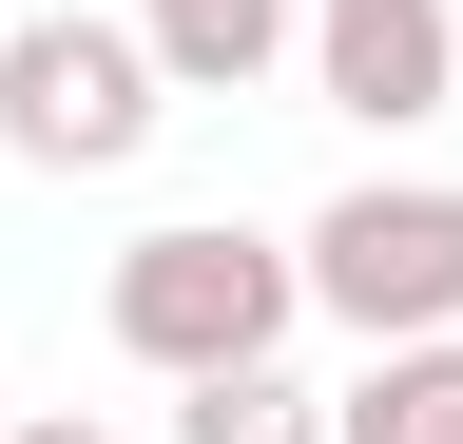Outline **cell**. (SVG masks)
Returning <instances> with one entry per match:
<instances>
[{"label":"cell","mask_w":463,"mask_h":444,"mask_svg":"<svg viewBox=\"0 0 463 444\" xmlns=\"http://www.w3.org/2000/svg\"><path fill=\"white\" fill-rule=\"evenodd\" d=\"M0 444H116L97 406H20V425H0Z\"/></svg>","instance_id":"ba28073f"},{"label":"cell","mask_w":463,"mask_h":444,"mask_svg":"<svg viewBox=\"0 0 463 444\" xmlns=\"http://www.w3.org/2000/svg\"><path fill=\"white\" fill-rule=\"evenodd\" d=\"M136 39H155L174 97H251V78L309 59V0H136Z\"/></svg>","instance_id":"5b68a950"},{"label":"cell","mask_w":463,"mask_h":444,"mask_svg":"<svg viewBox=\"0 0 463 444\" xmlns=\"http://www.w3.org/2000/svg\"><path fill=\"white\" fill-rule=\"evenodd\" d=\"M289 270H309V309L347 328V348L463 328V175H347L309 232H289Z\"/></svg>","instance_id":"3957f363"},{"label":"cell","mask_w":463,"mask_h":444,"mask_svg":"<svg viewBox=\"0 0 463 444\" xmlns=\"http://www.w3.org/2000/svg\"><path fill=\"white\" fill-rule=\"evenodd\" d=\"M174 444H328V386H289V348L270 367H194L174 386Z\"/></svg>","instance_id":"52a82bcc"},{"label":"cell","mask_w":463,"mask_h":444,"mask_svg":"<svg viewBox=\"0 0 463 444\" xmlns=\"http://www.w3.org/2000/svg\"><path fill=\"white\" fill-rule=\"evenodd\" d=\"M97 328H116L155 386H194V367H270L289 328H309V270H289V232L174 213V232H136V251L97 270Z\"/></svg>","instance_id":"6da1fadb"},{"label":"cell","mask_w":463,"mask_h":444,"mask_svg":"<svg viewBox=\"0 0 463 444\" xmlns=\"http://www.w3.org/2000/svg\"><path fill=\"white\" fill-rule=\"evenodd\" d=\"M328 444H463V328H405L328 386Z\"/></svg>","instance_id":"8992f818"},{"label":"cell","mask_w":463,"mask_h":444,"mask_svg":"<svg viewBox=\"0 0 463 444\" xmlns=\"http://www.w3.org/2000/svg\"><path fill=\"white\" fill-rule=\"evenodd\" d=\"M309 97L367 117V136H425L463 97V20L444 0H309Z\"/></svg>","instance_id":"277c9868"},{"label":"cell","mask_w":463,"mask_h":444,"mask_svg":"<svg viewBox=\"0 0 463 444\" xmlns=\"http://www.w3.org/2000/svg\"><path fill=\"white\" fill-rule=\"evenodd\" d=\"M155 117H174V78H155L136 20H97V0L0 20V155H20V175H136Z\"/></svg>","instance_id":"7a4b0ae2"},{"label":"cell","mask_w":463,"mask_h":444,"mask_svg":"<svg viewBox=\"0 0 463 444\" xmlns=\"http://www.w3.org/2000/svg\"><path fill=\"white\" fill-rule=\"evenodd\" d=\"M0 425H20V386H0Z\"/></svg>","instance_id":"9c48e42d"}]
</instances>
